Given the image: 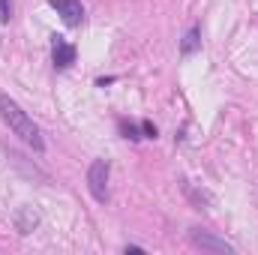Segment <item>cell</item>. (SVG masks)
I'll use <instances>...</instances> for the list:
<instances>
[{
	"label": "cell",
	"instance_id": "3957f363",
	"mask_svg": "<svg viewBox=\"0 0 258 255\" xmlns=\"http://www.w3.org/2000/svg\"><path fill=\"white\" fill-rule=\"evenodd\" d=\"M192 243L198 246V249H204V252H225L231 255L234 252V246L228 243V240H219L216 234H210V231H204V228H192Z\"/></svg>",
	"mask_w": 258,
	"mask_h": 255
},
{
	"label": "cell",
	"instance_id": "7a4b0ae2",
	"mask_svg": "<svg viewBox=\"0 0 258 255\" xmlns=\"http://www.w3.org/2000/svg\"><path fill=\"white\" fill-rule=\"evenodd\" d=\"M108 171H111L108 159H93L90 168H87V189L96 201L108 198Z\"/></svg>",
	"mask_w": 258,
	"mask_h": 255
},
{
	"label": "cell",
	"instance_id": "9c48e42d",
	"mask_svg": "<svg viewBox=\"0 0 258 255\" xmlns=\"http://www.w3.org/2000/svg\"><path fill=\"white\" fill-rule=\"evenodd\" d=\"M9 18H12V3L0 0V21H9Z\"/></svg>",
	"mask_w": 258,
	"mask_h": 255
},
{
	"label": "cell",
	"instance_id": "5b68a950",
	"mask_svg": "<svg viewBox=\"0 0 258 255\" xmlns=\"http://www.w3.org/2000/svg\"><path fill=\"white\" fill-rule=\"evenodd\" d=\"M51 60L57 69H66V66L75 63V48L66 42L63 36H51Z\"/></svg>",
	"mask_w": 258,
	"mask_h": 255
},
{
	"label": "cell",
	"instance_id": "6da1fadb",
	"mask_svg": "<svg viewBox=\"0 0 258 255\" xmlns=\"http://www.w3.org/2000/svg\"><path fill=\"white\" fill-rule=\"evenodd\" d=\"M0 117L6 120V126L12 129L24 144H30L36 153H42L45 150V141H42V132H39V126L30 120V114L15 102V99H9L6 93H0Z\"/></svg>",
	"mask_w": 258,
	"mask_h": 255
},
{
	"label": "cell",
	"instance_id": "30bf717a",
	"mask_svg": "<svg viewBox=\"0 0 258 255\" xmlns=\"http://www.w3.org/2000/svg\"><path fill=\"white\" fill-rule=\"evenodd\" d=\"M141 132H144L147 138H156V126H153L150 120H144V123H141Z\"/></svg>",
	"mask_w": 258,
	"mask_h": 255
},
{
	"label": "cell",
	"instance_id": "8992f818",
	"mask_svg": "<svg viewBox=\"0 0 258 255\" xmlns=\"http://www.w3.org/2000/svg\"><path fill=\"white\" fill-rule=\"evenodd\" d=\"M12 222H15L18 234H30V231L39 225V213H36L30 204H21V207L15 210V216H12Z\"/></svg>",
	"mask_w": 258,
	"mask_h": 255
},
{
	"label": "cell",
	"instance_id": "ba28073f",
	"mask_svg": "<svg viewBox=\"0 0 258 255\" xmlns=\"http://www.w3.org/2000/svg\"><path fill=\"white\" fill-rule=\"evenodd\" d=\"M120 132H123V138H132V141H138L141 135H138V129L132 126V123H126V120H120Z\"/></svg>",
	"mask_w": 258,
	"mask_h": 255
},
{
	"label": "cell",
	"instance_id": "52a82bcc",
	"mask_svg": "<svg viewBox=\"0 0 258 255\" xmlns=\"http://www.w3.org/2000/svg\"><path fill=\"white\" fill-rule=\"evenodd\" d=\"M201 33H198V27H189V33L183 36V42H180V54L183 57H189L192 51H198V45H201V39H198Z\"/></svg>",
	"mask_w": 258,
	"mask_h": 255
},
{
	"label": "cell",
	"instance_id": "277c9868",
	"mask_svg": "<svg viewBox=\"0 0 258 255\" xmlns=\"http://www.w3.org/2000/svg\"><path fill=\"white\" fill-rule=\"evenodd\" d=\"M48 3L60 12V18H63L69 27H78L84 21V6L78 0H48Z\"/></svg>",
	"mask_w": 258,
	"mask_h": 255
}]
</instances>
